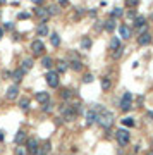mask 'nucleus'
Returning <instances> with one entry per match:
<instances>
[{"label":"nucleus","instance_id":"42","mask_svg":"<svg viewBox=\"0 0 153 155\" xmlns=\"http://www.w3.org/2000/svg\"><path fill=\"white\" fill-rule=\"evenodd\" d=\"M95 29H96V31H102V29H103V22H102V21H96Z\"/></svg>","mask_w":153,"mask_h":155},{"label":"nucleus","instance_id":"21","mask_svg":"<svg viewBox=\"0 0 153 155\" xmlns=\"http://www.w3.org/2000/svg\"><path fill=\"white\" fill-rule=\"evenodd\" d=\"M17 105H19V109L22 112H28V110H29V105H31V100H29V97H22Z\"/></svg>","mask_w":153,"mask_h":155},{"label":"nucleus","instance_id":"48","mask_svg":"<svg viewBox=\"0 0 153 155\" xmlns=\"http://www.w3.org/2000/svg\"><path fill=\"white\" fill-rule=\"evenodd\" d=\"M3 76H5V79H9V78H10V73H9V71H3Z\"/></svg>","mask_w":153,"mask_h":155},{"label":"nucleus","instance_id":"41","mask_svg":"<svg viewBox=\"0 0 153 155\" xmlns=\"http://www.w3.org/2000/svg\"><path fill=\"white\" fill-rule=\"evenodd\" d=\"M5 29H14V22H3V31Z\"/></svg>","mask_w":153,"mask_h":155},{"label":"nucleus","instance_id":"39","mask_svg":"<svg viewBox=\"0 0 153 155\" xmlns=\"http://www.w3.org/2000/svg\"><path fill=\"white\" fill-rule=\"evenodd\" d=\"M126 16H127V19H134V17H136V10H134V9H129V10L126 12Z\"/></svg>","mask_w":153,"mask_h":155},{"label":"nucleus","instance_id":"23","mask_svg":"<svg viewBox=\"0 0 153 155\" xmlns=\"http://www.w3.org/2000/svg\"><path fill=\"white\" fill-rule=\"evenodd\" d=\"M50 31H48V26H47V22H40L38 26H36V35L38 36H47Z\"/></svg>","mask_w":153,"mask_h":155},{"label":"nucleus","instance_id":"6","mask_svg":"<svg viewBox=\"0 0 153 155\" xmlns=\"http://www.w3.org/2000/svg\"><path fill=\"white\" fill-rule=\"evenodd\" d=\"M133 109V93L131 91H126L122 98H120V110L122 112H129Z\"/></svg>","mask_w":153,"mask_h":155},{"label":"nucleus","instance_id":"37","mask_svg":"<svg viewBox=\"0 0 153 155\" xmlns=\"http://www.w3.org/2000/svg\"><path fill=\"white\" fill-rule=\"evenodd\" d=\"M93 79H95V76L88 73V74H84V76H83V83H86V84H90V83H93Z\"/></svg>","mask_w":153,"mask_h":155},{"label":"nucleus","instance_id":"26","mask_svg":"<svg viewBox=\"0 0 153 155\" xmlns=\"http://www.w3.org/2000/svg\"><path fill=\"white\" fill-rule=\"evenodd\" d=\"M91 45H93V41H91L90 36H83V38H81V48H83V50H90Z\"/></svg>","mask_w":153,"mask_h":155},{"label":"nucleus","instance_id":"35","mask_svg":"<svg viewBox=\"0 0 153 155\" xmlns=\"http://www.w3.org/2000/svg\"><path fill=\"white\" fill-rule=\"evenodd\" d=\"M122 54H124V47H120L119 50H114V52H112V59H115V60H117V59L122 57Z\"/></svg>","mask_w":153,"mask_h":155},{"label":"nucleus","instance_id":"13","mask_svg":"<svg viewBox=\"0 0 153 155\" xmlns=\"http://www.w3.org/2000/svg\"><path fill=\"white\" fill-rule=\"evenodd\" d=\"M83 67H84V64H83L81 59H71L69 60V69H72L74 73H81Z\"/></svg>","mask_w":153,"mask_h":155},{"label":"nucleus","instance_id":"36","mask_svg":"<svg viewBox=\"0 0 153 155\" xmlns=\"http://www.w3.org/2000/svg\"><path fill=\"white\" fill-rule=\"evenodd\" d=\"M40 148H41L43 152H47V154H50V150H52V143H50V141H45L43 145H40Z\"/></svg>","mask_w":153,"mask_h":155},{"label":"nucleus","instance_id":"25","mask_svg":"<svg viewBox=\"0 0 153 155\" xmlns=\"http://www.w3.org/2000/svg\"><path fill=\"white\" fill-rule=\"evenodd\" d=\"M33 66H35V60H33L31 57L22 59V62H21V67H22L24 71H29V69H33Z\"/></svg>","mask_w":153,"mask_h":155},{"label":"nucleus","instance_id":"52","mask_svg":"<svg viewBox=\"0 0 153 155\" xmlns=\"http://www.w3.org/2000/svg\"><path fill=\"white\" fill-rule=\"evenodd\" d=\"M146 155H153V150H150V152H148V154H146Z\"/></svg>","mask_w":153,"mask_h":155},{"label":"nucleus","instance_id":"46","mask_svg":"<svg viewBox=\"0 0 153 155\" xmlns=\"http://www.w3.org/2000/svg\"><path fill=\"white\" fill-rule=\"evenodd\" d=\"M3 138H5V131L0 129V141H3Z\"/></svg>","mask_w":153,"mask_h":155},{"label":"nucleus","instance_id":"29","mask_svg":"<svg viewBox=\"0 0 153 155\" xmlns=\"http://www.w3.org/2000/svg\"><path fill=\"white\" fill-rule=\"evenodd\" d=\"M50 43H52V47H60V35L58 33H52L50 35Z\"/></svg>","mask_w":153,"mask_h":155},{"label":"nucleus","instance_id":"27","mask_svg":"<svg viewBox=\"0 0 153 155\" xmlns=\"http://www.w3.org/2000/svg\"><path fill=\"white\" fill-rule=\"evenodd\" d=\"M120 47H122V45H120V40L117 38V36H114V38L110 40V45H108V48H110L112 52H114V50H119Z\"/></svg>","mask_w":153,"mask_h":155},{"label":"nucleus","instance_id":"14","mask_svg":"<svg viewBox=\"0 0 153 155\" xmlns=\"http://www.w3.org/2000/svg\"><path fill=\"white\" fill-rule=\"evenodd\" d=\"M96 117H98V114H96V110L91 107V109H88L86 110V126H93V124H96Z\"/></svg>","mask_w":153,"mask_h":155},{"label":"nucleus","instance_id":"11","mask_svg":"<svg viewBox=\"0 0 153 155\" xmlns=\"http://www.w3.org/2000/svg\"><path fill=\"white\" fill-rule=\"evenodd\" d=\"M119 35H120V38L129 40L131 36H133V29L129 28V24L122 22V24H119Z\"/></svg>","mask_w":153,"mask_h":155},{"label":"nucleus","instance_id":"15","mask_svg":"<svg viewBox=\"0 0 153 155\" xmlns=\"http://www.w3.org/2000/svg\"><path fill=\"white\" fill-rule=\"evenodd\" d=\"M152 35L146 31V33H141L139 36H138V45H141V47H146V45H150L152 43Z\"/></svg>","mask_w":153,"mask_h":155},{"label":"nucleus","instance_id":"7","mask_svg":"<svg viewBox=\"0 0 153 155\" xmlns=\"http://www.w3.org/2000/svg\"><path fill=\"white\" fill-rule=\"evenodd\" d=\"M31 52L36 57H43V54H45V43H43V40L38 38V40L31 41Z\"/></svg>","mask_w":153,"mask_h":155},{"label":"nucleus","instance_id":"17","mask_svg":"<svg viewBox=\"0 0 153 155\" xmlns=\"http://www.w3.org/2000/svg\"><path fill=\"white\" fill-rule=\"evenodd\" d=\"M60 98H62L64 102H71V100L74 98V90H71V88H62V90H60Z\"/></svg>","mask_w":153,"mask_h":155},{"label":"nucleus","instance_id":"9","mask_svg":"<svg viewBox=\"0 0 153 155\" xmlns=\"http://www.w3.org/2000/svg\"><path fill=\"white\" fill-rule=\"evenodd\" d=\"M35 16L40 19V22H47V21L50 19V14H48V9L47 7H43V5H40L35 9Z\"/></svg>","mask_w":153,"mask_h":155},{"label":"nucleus","instance_id":"12","mask_svg":"<svg viewBox=\"0 0 153 155\" xmlns=\"http://www.w3.org/2000/svg\"><path fill=\"white\" fill-rule=\"evenodd\" d=\"M24 76H26V71L22 67H17V69H14L10 73V79H14V83H21L24 79Z\"/></svg>","mask_w":153,"mask_h":155},{"label":"nucleus","instance_id":"34","mask_svg":"<svg viewBox=\"0 0 153 155\" xmlns=\"http://www.w3.org/2000/svg\"><path fill=\"white\" fill-rule=\"evenodd\" d=\"M14 154H16V155H28V152H26L24 145H17V147H16V150H14Z\"/></svg>","mask_w":153,"mask_h":155},{"label":"nucleus","instance_id":"40","mask_svg":"<svg viewBox=\"0 0 153 155\" xmlns=\"http://www.w3.org/2000/svg\"><path fill=\"white\" fill-rule=\"evenodd\" d=\"M58 7H62V9L69 7V0H58Z\"/></svg>","mask_w":153,"mask_h":155},{"label":"nucleus","instance_id":"4","mask_svg":"<svg viewBox=\"0 0 153 155\" xmlns=\"http://www.w3.org/2000/svg\"><path fill=\"white\" fill-rule=\"evenodd\" d=\"M60 74H58L57 71H48L47 74H45V81H47V84L50 86V88H58V84H60Z\"/></svg>","mask_w":153,"mask_h":155},{"label":"nucleus","instance_id":"47","mask_svg":"<svg viewBox=\"0 0 153 155\" xmlns=\"http://www.w3.org/2000/svg\"><path fill=\"white\" fill-rule=\"evenodd\" d=\"M35 155H48V154H47V152H43V150L40 148V150H38V152H36V154H35Z\"/></svg>","mask_w":153,"mask_h":155},{"label":"nucleus","instance_id":"19","mask_svg":"<svg viewBox=\"0 0 153 155\" xmlns=\"http://www.w3.org/2000/svg\"><path fill=\"white\" fill-rule=\"evenodd\" d=\"M100 86H102L103 91H110V88H112V79H110L108 76H102V79H100Z\"/></svg>","mask_w":153,"mask_h":155},{"label":"nucleus","instance_id":"49","mask_svg":"<svg viewBox=\"0 0 153 155\" xmlns=\"http://www.w3.org/2000/svg\"><path fill=\"white\" fill-rule=\"evenodd\" d=\"M3 33H5V31H3V28H0V40L3 38Z\"/></svg>","mask_w":153,"mask_h":155},{"label":"nucleus","instance_id":"22","mask_svg":"<svg viewBox=\"0 0 153 155\" xmlns=\"http://www.w3.org/2000/svg\"><path fill=\"white\" fill-rule=\"evenodd\" d=\"M54 64H55V62H54V59L50 57V55H43V57H41V66H43L45 69L50 71V69L54 67Z\"/></svg>","mask_w":153,"mask_h":155},{"label":"nucleus","instance_id":"24","mask_svg":"<svg viewBox=\"0 0 153 155\" xmlns=\"http://www.w3.org/2000/svg\"><path fill=\"white\" fill-rule=\"evenodd\" d=\"M67 69H69V62H67V60H64V59H60V60L57 62V73H58V74H64Z\"/></svg>","mask_w":153,"mask_h":155},{"label":"nucleus","instance_id":"43","mask_svg":"<svg viewBox=\"0 0 153 155\" xmlns=\"http://www.w3.org/2000/svg\"><path fill=\"white\" fill-rule=\"evenodd\" d=\"M96 14H98V10H96V9H91V10H88V16H90V17H96Z\"/></svg>","mask_w":153,"mask_h":155},{"label":"nucleus","instance_id":"28","mask_svg":"<svg viewBox=\"0 0 153 155\" xmlns=\"http://www.w3.org/2000/svg\"><path fill=\"white\" fill-rule=\"evenodd\" d=\"M40 107H41V112H43V114H50V112L54 110L55 105H54L52 100H50V102H47V103H43V105H40Z\"/></svg>","mask_w":153,"mask_h":155},{"label":"nucleus","instance_id":"44","mask_svg":"<svg viewBox=\"0 0 153 155\" xmlns=\"http://www.w3.org/2000/svg\"><path fill=\"white\" fill-rule=\"evenodd\" d=\"M12 40L19 41V40H21V33H14V31H12Z\"/></svg>","mask_w":153,"mask_h":155},{"label":"nucleus","instance_id":"30","mask_svg":"<svg viewBox=\"0 0 153 155\" xmlns=\"http://www.w3.org/2000/svg\"><path fill=\"white\" fill-rule=\"evenodd\" d=\"M47 9H48V14H50V17H52V16H57L58 12H60V7H58V3H52V5H48Z\"/></svg>","mask_w":153,"mask_h":155},{"label":"nucleus","instance_id":"2","mask_svg":"<svg viewBox=\"0 0 153 155\" xmlns=\"http://www.w3.org/2000/svg\"><path fill=\"white\" fill-rule=\"evenodd\" d=\"M58 110H60V119H64L65 122H72L77 117L76 109H74L72 103H69V102H64V103L58 107Z\"/></svg>","mask_w":153,"mask_h":155},{"label":"nucleus","instance_id":"50","mask_svg":"<svg viewBox=\"0 0 153 155\" xmlns=\"http://www.w3.org/2000/svg\"><path fill=\"white\" fill-rule=\"evenodd\" d=\"M148 117H150V119H153V112H148Z\"/></svg>","mask_w":153,"mask_h":155},{"label":"nucleus","instance_id":"45","mask_svg":"<svg viewBox=\"0 0 153 155\" xmlns=\"http://www.w3.org/2000/svg\"><path fill=\"white\" fill-rule=\"evenodd\" d=\"M31 2H33L36 7H40V5H43V2H45V0H31Z\"/></svg>","mask_w":153,"mask_h":155},{"label":"nucleus","instance_id":"3","mask_svg":"<svg viewBox=\"0 0 153 155\" xmlns=\"http://www.w3.org/2000/svg\"><path fill=\"white\" fill-rule=\"evenodd\" d=\"M115 140H117L119 147H127L129 141H131V133H129V129L119 128V129L115 131Z\"/></svg>","mask_w":153,"mask_h":155},{"label":"nucleus","instance_id":"31","mask_svg":"<svg viewBox=\"0 0 153 155\" xmlns=\"http://www.w3.org/2000/svg\"><path fill=\"white\" fill-rule=\"evenodd\" d=\"M120 122H122V126H126V128H134V126H136V121H134L133 117H124Z\"/></svg>","mask_w":153,"mask_h":155},{"label":"nucleus","instance_id":"10","mask_svg":"<svg viewBox=\"0 0 153 155\" xmlns=\"http://www.w3.org/2000/svg\"><path fill=\"white\" fill-rule=\"evenodd\" d=\"M17 97H19V84H17V83H14V84H10V86L7 88V91H5V98H7V100H16Z\"/></svg>","mask_w":153,"mask_h":155},{"label":"nucleus","instance_id":"16","mask_svg":"<svg viewBox=\"0 0 153 155\" xmlns=\"http://www.w3.org/2000/svg\"><path fill=\"white\" fill-rule=\"evenodd\" d=\"M35 98H36V102H38L40 105H43V103L50 102V93L48 91H36L35 93Z\"/></svg>","mask_w":153,"mask_h":155},{"label":"nucleus","instance_id":"18","mask_svg":"<svg viewBox=\"0 0 153 155\" xmlns=\"http://www.w3.org/2000/svg\"><path fill=\"white\" fill-rule=\"evenodd\" d=\"M26 140H28V133H26L24 129H19V131L16 133V136H14V143H16V145H24Z\"/></svg>","mask_w":153,"mask_h":155},{"label":"nucleus","instance_id":"33","mask_svg":"<svg viewBox=\"0 0 153 155\" xmlns=\"http://www.w3.org/2000/svg\"><path fill=\"white\" fill-rule=\"evenodd\" d=\"M124 3H126V7H129V9H136V7L139 5V0H124Z\"/></svg>","mask_w":153,"mask_h":155},{"label":"nucleus","instance_id":"32","mask_svg":"<svg viewBox=\"0 0 153 155\" xmlns=\"http://www.w3.org/2000/svg\"><path fill=\"white\" fill-rule=\"evenodd\" d=\"M124 16V10L120 9V7H115L114 10L110 12V17H114V19H119V17H122Z\"/></svg>","mask_w":153,"mask_h":155},{"label":"nucleus","instance_id":"8","mask_svg":"<svg viewBox=\"0 0 153 155\" xmlns=\"http://www.w3.org/2000/svg\"><path fill=\"white\" fill-rule=\"evenodd\" d=\"M134 28L138 29L139 35H141V33H146V28H148L146 17H143V16H136V17H134Z\"/></svg>","mask_w":153,"mask_h":155},{"label":"nucleus","instance_id":"20","mask_svg":"<svg viewBox=\"0 0 153 155\" xmlns=\"http://www.w3.org/2000/svg\"><path fill=\"white\" fill-rule=\"evenodd\" d=\"M115 26H117V19H114V17H108V19L103 22V29H105V31H108V33H112V31H114Z\"/></svg>","mask_w":153,"mask_h":155},{"label":"nucleus","instance_id":"53","mask_svg":"<svg viewBox=\"0 0 153 155\" xmlns=\"http://www.w3.org/2000/svg\"><path fill=\"white\" fill-rule=\"evenodd\" d=\"M0 17H2V12H0Z\"/></svg>","mask_w":153,"mask_h":155},{"label":"nucleus","instance_id":"38","mask_svg":"<svg viewBox=\"0 0 153 155\" xmlns=\"http://www.w3.org/2000/svg\"><path fill=\"white\" fill-rule=\"evenodd\" d=\"M29 17H31V12H19V14H17V19L19 21L29 19Z\"/></svg>","mask_w":153,"mask_h":155},{"label":"nucleus","instance_id":"1","mask_svg":"<svg viewBox=\"0 0 153 155\" xmlns=\"http://www.w3.org/2000/svg\"><path fill=\"white\" fill-rule=\"evenodd\" d=\"M93 109H95L96 114H98L96 124H98L100 128H103V129H110V128L114 126V121H115L114 114H112L107 107H103V105H100V103H95Z\"/></svg>","mask_w":153,"mask_h":155},{"label":"nucleus","instance_id":"5","mask_svg":"<svg viewBox=\"0 0 153 155\" xmlns=\"http://www.w3.org/2000/svg\"><path fill=\"white\" fill-rule=\"evenodd\" d=\"M24 148H26L28 155H35V154L40 150V141H38V138H28V140L24 141Z\"/></svg>","mask_w":153,"mask_h":155},{"label":"nucleus","instance_id":"51","mask_svg":"<svg viewBox=\"0 0 153 155\" xmlns=\"http://www.w3.org/2000/svg\"><path fill=\"white\" fill-rule=\"evenodd\" d=\"M5 2H7V0H0V5H3V3H5Z\"/></svg>","mask_w":153,"mask_h":155}]
</instances>
